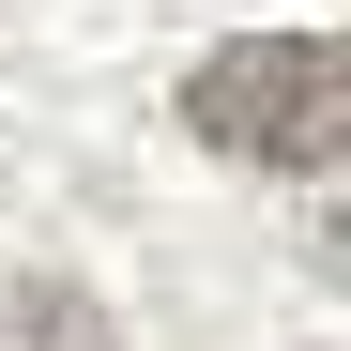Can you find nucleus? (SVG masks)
Masks as SVG:
<instances>
[{"instance_id": "nucleus-3", "label": "nucleus", "mask_w": 351, "mask_h": 351, "mask_svg": "<svg viewBox=\"0 0 351 351\" xmlns=\"http://www.w3.org/2000/svg\"><path fill=\"white\" fill-rule=\"evenodd\" d=\"M336 260H351V214H336Z\"/></svg>"}, {"instance_id": "nucleus-2", "label": "nucleus", "mask_w": 351, "mask_h": 351, "mask_svg": "<svg viewBox=\"0 0 351 351\" xmlns=\"http://www.w3.org/2000/svg\"><path fill=\"white\" fill-rule=\"evenodd\" d=\"M0 336H16V351H107V306L62 290V275H16V290H0Z\"/></svg>"}, {"instance_id": "nucleus-1", "label": "nucleus", "mask_w": 351, "mask_h": 351, "mask_svg": "<svg viewBox=\"0 0 351 351\" xmlns=\"http://www.w3.org/2000/svg\"><path fill=\"white\" fill-rule=\"evenodd\" d=\"M184 123L229 168H351V31H245L184 77Z\"/></svg>"}]
</instances>
